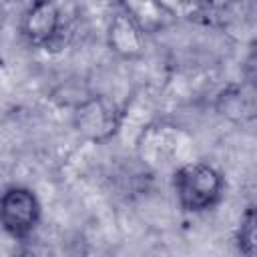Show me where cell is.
Here are the masks:
<instances>
[{"label": "cell", "mask_w": 257, "mask_h": 257, "mask_svg": "<svg viewBox=\"0 0 257 257\" xmlns=\"http://www.w3.org/2000/svg\"><path fill=\"white\" fill-rule=\"evenodd\" d=\"M106 44L122 60H135L143 56L147 44V32L137 18L120 4L110 16L106 26Z\"/></svg>", "instance_id": "5b68a950"}, {"label": "cell", "mask_w": 257, "mask_h": 257, "mask_svg": "<svg viewBox=\"0 0 257 257\" xmlns=\"http://www.w3.org/2000/svg\"><path fill=\"white\" fill-rule=\"evenodd\" d=\"M68 20L62 4L50 0H38L26 8L20 20V32L28 44L36 48H58L64 42Z\"/></svg>", "instance_id": "3957f363"}, {"label": "cell", "mask_w": 257, "mask_h": 257, "mask_svg": "<svg viewBox=\"0 0 257 257\" xmlns=\"http://www.w3.org/2000/svg\"><path fill=\"white\" fill-rule=\"evenodd\" d=\"M42 205L36 193L22 185H12L0 199V221L4 231L16 241H24L38 227Z\"/></svg>", "instance_id": "277c9868"}, {"label": "cell", "mask_w": 257, "mask_h": 257, "mask_svg": "<svg viewBox=\"0 0 257 257\" xmlns=\"http://www.w3.org/2000/svg\"><path fill=\"white\" fill-rule=\"evenodd\" d=\"M122 6L137 18V22L145 28V32H153L165 26V22L173 18L167 4L161 2H124Z\"/></svg>", "instance_id": "8992f818"}, {"label": "cell", "mask_w": 257, "mask_h": 257, "mask_svg": "<svg viewBox=\"0 0 257 257\" xmlns=\"http://www.w3.org/2000/svg\"><path fill=\"white\" fill-rule=\"evenodd\" d=\"M243 78H245L247 86L253 92H257V44L245 56V62H243Z\"/></svg>", "instance_id": "ba28073f"}, {"label": "cell", "mask_w": 257, "mask_h": 257, "mask_svg": "<svg viewBox=\"0 0 257 257\" xmlns=\"http://www.w3.org/2000/svg\"><path fill=\"white\" fill-rule=\"evenodd\" d=\"M235 245L243 257H257V205L243 211L235 231Z\"/></svg>", "instance_id": "52a82bcc"}, {"label": "cell", "mask_w": 257, "mask_h": 257, "mask_svg": "<svg viewBox=\"0 0 257 257\" xmlns=\"http://www.w3.org/2000/svg\"><path fill=\"white\" fill-rule=\"evenodd\" d=\"M225 189V179L217 167L205 161L181 165L173 175V191L177 203L187 213H203L213 209Z\"/></svg>", "instance_id": "6da1fadb"}, {"label": "cell", "mask_w": 257, "mask_h": 257, "mask_svg": "<svg viewBox=\"0 0 257 257\" xmlns=\"http://www.w3.org/2000/svg\"><path fill=\"white\" fill-rule=\"evenodd\" d=\"M122 106L104 94L80 98L72 108V126L80 139L102 145L108 143L122 126Z\"/></svg>", "instance_id": "7a4b0ae2"}]
</instances>
